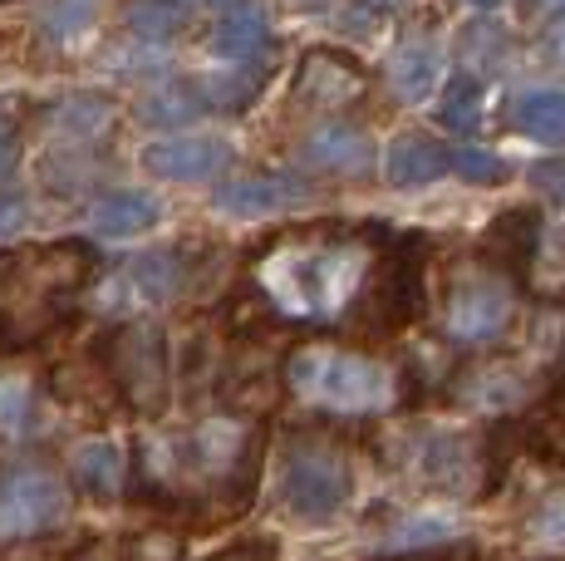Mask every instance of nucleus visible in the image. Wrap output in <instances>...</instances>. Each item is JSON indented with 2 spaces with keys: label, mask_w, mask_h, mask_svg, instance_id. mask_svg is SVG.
<instances>
[{
  "label": "nucleus",
  "mask_w": 565,
  "mask_h": 561,
  "mask_svg": "<svg viewBox=\"0 0 565 561\" xmlns=\"http://www.w3.org/2000/svg\"><path fill=\"white\" fill-rule=\"evenodd\" d=\"M260 468H266V428L252 414L212 409L182 428H158L134 448L128 498L162 522L216 527L256 502Z\"/></svg>",
  "instance_id": "nucleus-1"
},
{
  "label": "nucleus",
  "mask_w": 565,
  "mask_h": 561,
  "mask_svg": "<svg viewBox=\"0 0 565 561\" xmlns=\"http://www.w3.org/2000/svg\"><path fill=\"white\" fill-rule=\"evenodd\" d=\"M364 232L369 226L350 222H310L266 236L252 252L242 296L276 330L340 326L360 306V290L369 280V266H374V246L384 242L388 226H379V236Z\"/></svg>",
  "instance_id": "nucleus-2"
},
{
  "label": "nucleus",
  "mask_w": 565,
  "mask_h": 561,
  "mask_svg": "<svg viewBox=\"0 0 565 561\" xmlns=\"http://www.w3.org/2000/svg\"><path fill=\"white\" fill-rule=\"evenodd\" d=\"M94 394V409L128 419H162L178 394V354L158 316H118L99 326L89 350L74 364L54 370V399Z\"/></svg>",
  "instance_id": "nucleus-3"
},
{
  "label": "nucleus",
  "mask_w": 565,
  "mask_h": 561,
  "mask_svg": "<svg viewBox=\"0 0 565 561\" xmlns=\"http://www.w3.org/2000/svg\"><path fill=\"white\" fill-rule=\"evenodd\" d=\"M99 280V246L64 236L0 252V360L50 345L79 316V296Z\"/></svg>",
  "instance_id": "nucleus-4"
},
{
  "label": "nucleus",
  "mask_w": 565,
  "mask_h": 561,
  "mask_svg": "<svg viewBox=\"0 0 565 561\" xmlns=\"http://www.w3.org/2000/svg\"><path fill=\"white\" fill-rule=\"evenodd\" d=\"M280 384L290 399L330 419H374L388 414L404 394V380L388 360L354 345H296L280 360Z\"/></svg>",
  "instance_id": "nucleus-5"
},
{
  "label": "nucleus",
  "mask_w": 565,
  "mask_h": 561,
  "mask_svg": "<svg viewBox=\"0 0 565 561\" xmlns=\"http://www.w3.org/2000/svg\"><path fill=\"white\" fill-rule=\"evenodd\" d=\"M276 502L290 522L330 527L354 502V458L334 428H290L276 453Z\"/></svg>",
  "instance_id": "nucleus-6"
},
{
  "label": "nucleus",
  "mask_w": 565,
  "mask_h": 561,
  "mask_svg": "<svg viewBox=\"0 0 565 561\" xmlns=\"http://www.w3.org/2000/svg\"><path fill=\"white\" fill-rule=\"evenodd\" d=\"M428 256L433 242L423 232H384L350 316L364 340H394L428 316Z\"/></svg>",
  "instance_id": "nucleus-7"
},
{
  "label": "nucleus",
  "mask_w": 565,
  "mask_h": 561,
  "mask_svg": "<svg viewBox=\"0 0 565 561\" xmlns=\"http://www.w3.org/2000/svg\"><path fill=\"white\" fill-rule=\"evenodd\" d=\"M521 316V286L482 256H467L443 280V336L458 350H492L512 336Z\"/></svg>",
  "instance_id": "nucleus-8"
},
{
  "label": "nucleus",
  "mask_w": 565,
  "mask_h": 561,
  "mask_svg": "<svg viewBox=\"0 0 565 561\" xmlns=\"http://www.w3.org/2000/svg\"><path fill=\"white\" fill-rule=\"evenodd\" d=\"M388 463L408 483L443 493V498H472L502 478V458H497L492 438L452 434V428H418V434L394 438Z\"/></svg>",
  "instance_id": "nucleus-9"
},
{
  "label": "nucleus",
  "mask_w": 565,
  "mask_h": 561,
  "mask_svg": "<svg viewBox=\"0 0 565 561\" xmlns=\"http://www.w3.org/2000/svg\"><path fill=\"white\" fill-rule=\"evenodd\" d=\"M74 512V488L45 458H0V552L50 542Z\"/></svg>",
  "instance_id": "nucleus-10"
},
{
  "label": "nucleus",
  "mask_w": 565,
  "mask_h": 561,
  "mask_svg": "<svg viewBox=\"0 0 565 561\" xmlns=\"http://www.w3.org/2000/svg\"><path fill=\"white\" fill-rule=\"evenodd\" d=\"M216 252L202 242H172V246H153V252H138L124 266V290L148 310L178 306L192 290L212 276Z\"/></svg>",
  "instance_id": "nucleus-11"
},
{
  "label": "nucleus",
  "mask_w": 565,
  "mask_h": 561,
  "mask_svg": "<svg viewBox=\"0 0 565 561\" xmlns=\"http://www.w3.org/2000/svg\"><path fill=\"white\" fill-rule=\"evenodd\" d=\"M369 94V70L340 45H310L290 80V99L310 114L344 118Z\"/></svg>",
  "instance_id": "nucleus-12"
},
{
  "label": "nucleus",
  "mask_w": 565,
  "mask_h": 561,
  "mask_svg": "<svg viewBox=\"0 0 565 561\" xmlns=\"http://www.w3.org/2000/svg\"><path fill=\"white\" fill-rule=\"evenodd\" d=\"M300 168L324 178H369L374 172V138L350 118H320L296 148Z\"/></svg>",
  "instance_id": "nucleus-13"
},
{
  "label": "nucleus",
  "mask_w": 565,
  "mask_h": 561,
  "mask_svg": "<svg viewBox=\"0 0 565 561\" xmlns=\"http://www.w3.org/2000/svg\"><path fill=\"white\" fill-rule=\"evenodd\" d=\"M310 198V182L296 178V172H246V178H232L216 188L212 208L232 222H266L276 212H290Z\"/></svg>",
  "instance_id": "nucleus-14"
},
{
  "label": "nucleus",
  "mask_w": 565,
  "mask_h": 561,
  "mask_svg": "<svg viewBox=\"0 0 565 561\" xmlns=\"http://www.w3.org/2000/svg\"><path fill=\"white\" fill-rule=\"evenodd\" d=\"M206 50L216 60H226L232 70H266V60L276 55V30L260 6H226L206 25Z\"/></svg>",
  "instance_id": "nucleus-15"
},
{
  "label": "nucleus",
  "mask_w": 565,
  "mask_h": 561,
  "mask_svg": "<svg viewBox=\"0 0 565 561\" xmlns=\"http://www.w3.org/2000/svg\"><path fill=\"white\" fill-rule=\"evenodd\" d=\"M232 144L212 134H168L143 148V168L162 182H206L232 168Z\"/></svg>",
  "instance_id": "nucleus-16"
},
{
  "label": "nucleus",
  "mask_w": 565,
  "mask_h": 561,
  "mask_svg": "<svg viewBox=\"0 0 565 561\" xmlns=\"http://www.w3.org/2000/svg\"><path fill=\"white\" fill-rule=\"evenodd\" d=\"M64 478H70V488H79L84 498L118 502V498H128V483H134V453L118 444V438L94 434V438H84V444L70 448Z\"/></svg>",
  "instance_id": "nucleus-17"
},
{
  "label": "nucleus",
  "mask_w": 565,
  "mask_h": 561,
  "mask_svg": "<svg viewBox=\"0 0 565 561\" xmlns=\"http://www.w3.org/2000/svg\"><path fill=\"white\" fill-rule=\"evenodd\" d=\"M541 236H546V222H541V208H507L502 218L482 232V246L477 256L492 262L497 272H507L516 286H526V272L541 256Z\"/></svg>",
  "instance_id": "nucleus-18"
},
{
  "label": "nucleus",
  "mask_w": 565,
  "mask_h": 561,
  "mask_svg": "<svg viewBox=\"0 0 565 561\" xmlns=\"http://www.w3.org/2000/svg\"><path fill=\"white\" fill-rule=\"evenodd\" d=\"M114 128H118L114 94L79 89V94H64V99L50 109V134L60 138L64 148H84V154H94L99 144L114 138Z\"/></svg>",
  "instance_id": "nucleus-19"
},
{
  "label": "nucleus",
  "mask_w": 565,
  "mask_h": 561,
  "mask_svg": "<svg viewBox=\"0 0 565 561\" xmlns=\"http://www.w3.org/2000/svg\"><path fill=\"white\" fill-rule=\"evenodd\" d=\"M162 222V202L143 188H114L99 192V202L89 208V242H134L148 236Z\"/></svg>",
  "instance_id": "nucleus-20"
},
{
  "label": "nucleus",
  "mask_w": 565,
  "mask_h": 561,
  "mask_svg": "<svg viewBox=\"0 0 565 561\" xmlns=\"http://www.w3.org/2000/svg\"><path fill=\"white\" fill-rule=\"evenodd\" d=\"M384 80H388V89H394V99H404V104H423L433 89H438V80H443V50H438V40L433 35H404L394 45V55H388L384 64Z\"/></svg>",
  "instance_id": "nucleus-21"
},
{
  "label": "nucleus",
  "mask_w": 565,
  "mask_h": 561,
  "mask_svg": "<svg viewBox=\"0 0 565 561\" xmlns=\"http://www.w3.org/2000/svg\"><path fill=\"white\" fill-rule=\"evenodd\" d=\"M452 172V148L428 134H398L384 148V178L394 188H428Z\"/></svg>",
  "instance_id": "nucleus-22"
},
{
  "label": "nucleus",
  "mask_w": 565,
  "mask_h": 561,
  "mask_svg": "<svg viewBox=\"0 0 565 561\" xmlns=\"http://www.w3.org/2000/svg\"><path fill=\"white\" fill-rule=\"evenodd\" d=\"M202 114H206V99H202L198 80H158L138 99V124H148V128H188Z\"/></svg>",
  "instance_id": "nucleus-23"
},
{
  "label": "nucleus",
  "mask_w": 565,
  "mask_h": 561,
  "mask_svg": "<svg viewBox=\"0 0 565 561\" xmlns=\"http://www.w3.org/2000/svg\"><path fill=\"white\" fill-rule=\"evenodd\" d=\"M512 128L536 144H565V89L556 84H536V89H521L512 99Z\"/></svg>",
  "instance_id": "nucleus-24"
},
{
  "label": "nucleus",
  "mask_w": 565,
  "mask_h": 561,
  "mask_svg": "<svg viewBox=\"0 0 565 561\" xmlns=\"http://www.w3.org/2000/svg\"><path fill=\"white\" fill-rule=\"evenodd\" d=\"M114 561H192L188 557V527L148 517L143 527L114 537Z\"/></svg>",
  "instance_id": "nucleus-25"
},
{
  "label": "nucleus",
  "mask_w": 565,
  "mask_h": 561,
  "mask_svg": "<svg viewBox=\"0 0 565 561\" xmlns=\"http://www.w3.org/2000/svg\"><path fill=\"white\" fill-rule=\"evenodd\" d=\"M521 394V370L516 364H507V354L497 364H477L472 374H462L458 384L448 390V404H472V409H502V404H512V399Z\"/></svg>",
  "instance_id": "nucleus-26"
},
{
  "label": "nucleus",
  "mask_w": 565,
  "mask_h": 561,
  "mask_svg": "<svg viewBox=\"0 0 565 561\" xmlns=\"http://www.w3.org/2000/svg\"><path fill=\"white\" fill-rule=\"evenodd\" d=\"M521 547L536 557L565 552V483L546 488L526 512H521Z\"/></svg>",
  "instance_id": "nucleus-27"
},
{
  "label": "nucleus",
  "mask_w": 565,
  "mask_h": 561,
  "mask_svg": "<svg viewBox=\"0 0 565 561\" xmlns=\"http://www.w3.org/2000/svg\"><path fill=\"white\" fill-rule=\"evenodd\" d=\"M206 114H246L266 94V70H226V74H198Z\"/></svg>",
  "instance_id": "nucleus-28"
},
{
  "label": "nucleus",
  "mask_w": 565,
  "mask_h": 561,
  "mask_svg": "<svg viewBox=\"0 0 565 561\" xmlns=\"http://www.w3.org/2000/svg\"><path fill=\"white\" fill-rule=\"evenodd\" d=\"M35 380L30 374H0V444H25L35 434Z\"/></svg>",
  "instance_id": "nucleus-29"
},
{
  "label": "nucleus",
  "mask_w": 565,
  "mask_h": 561,
  "mask_svg": "<svg viewBox=\"0 0 565 561\" xmlns=\"http://www.w3.org/2000/svg\"><path fill=\"white\" fill-rule=\"evenodd\" d=\"M124 25H128V40H134V45L162 50L192 25V10L188 6H134L124 15Z\"/></svg>",
  "instance_id": "nucleus-30"
},
{
  "label": "nucleus",
  "mask_w": 565,
  "mask_h": 561,
  "mask_svg": "<svg viewBox=\"0 0 565 561\" xmlns=\"http://www.w3.org/2000/svg\"><path fill=\"white\" fill-rule=\"evenodd\" d=\"M94 154H84V148H50L45 163H40V182L54 192V198H79L84 188L94 182Z\"/></svg>",
  "instance_id": "nucleus-31"
},
{
  "label": "nucleus",
  "mask_w": 565,
  "mask_h": 561,
  "mask_svg": "<svg viewBox=\"0 0 565 561\" xmlns=\"http://www.w3.org/2000/svg\"><path fill=\"white\" fill-rule=\"evenodd\" d=\"M438 118H443V128H458V134L482 128V80H472V74L452 80L438 104Z\"/></svg>",
  "instance_id": "nucleus-32"
},
{
  "label": "nucleus",
  "mask_w": 565,
  "mask_h": 561,
  "mask_svg": "<svg viewBox=\"0 0 565 561\" xmlns=\"http://www.w3.org/2000/svg\"><path fill=\"white\" fill-rule=\"evenodd\" d=\"M20 138H25V99H0V182L15 178L20 168Z\"/></svg>",
  "instance_id": "nucleus-33"
},
{
  "label": "nucleus",
  "mask_w": 565,
  "mask_h": 561,
  "mask_svg": "<svg viewBox=\"0 0 565 561\" xmlns=\"http://www.w3.org/2000/svg\"><path fill=\"white\" fill-rule=\"evenodd\" d=\"M452 172H458L462 182H472V188H497V182H507L502 158L487 154V148H472V144L452 148Z\"/></svg>",
  "instance_id": "nucleus-34"
},
{
  "label": "nucleus",
  "mask_w": 565,
  "mask_h": 561,
  "mask_svg": "<svg viewBox=\"0 0 565 561\" xmlns=\"http://www.w3.org/2000/svg\"><path fill=\"white\" fill-rule=\"evenodd\" d=\"M99 25V10L94 6H54V10H40V30L45 40H60V45H74L84 30Z\"/></svg>",
  "instance_id": "nucleus-35"
},
{
  "label": "nucleus",
  "mask_w": 565,
  "mask_h": 561,
  "mask_svg": "<svg viewBox=\"0 0 565 561\" xmlns=\"http://www.w3.org/2000/svg\"><path fill=\"white\" fill-rule=\"evenodd\" d=\"M531 188H536V198H546L551 208L565 212V158H541V163H531Z\"/></svg>",
  "instance_id": "nucleus-36"
},
{
  "label": "nucleus",
  "mask_w": 565,
  "mask_h": 561,
  "mask_svg": "<svg viewBox=\"0 0 565 561\" xmlns=\"http://www.w3.org/2000/svg\"><path fill=\"white\" fill-rule=\"evenodd\" d=\"M25 226H30L25 198H20V192H0V252H6V242H15Z\"/></svg>",
  "instance_id": "nucleus-37"
},
{
  "label": "nucleus",
  "mask_w": 565,
  "mask_h": 561,
  "mask_svg": "<svg viewBox=\"0 0 565 561\" xmlns=\"http://www.w3.org/2000/svg\"><path fill=\"white\" fill-rule=\"evenodd\" d=\"M212 561H280V557L270 542H236V547H226V552H216Z\"/></svg>",
  "instance_id": "nucleus-38"
},
{
  "label": "nucleus",
  "mask_w": 565,
  "mask_h": 561,
  "mask_svg": "<svg viewBox=\"0 0 565 561\" xmlns=\"http://www.w3.org/2000/svg\"><path fill=\"white\" fill-rule=\"evenodd\" d=\"M561 55H565V30H561Z\"/></svg>",
  "instance_id": "nucleus-39"
}]
</instances>
